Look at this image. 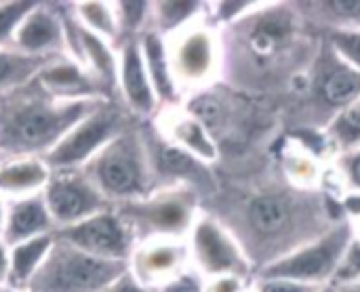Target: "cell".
<instances>
[{
	"mask_svg": "<svg viewBox=\"0 0 360 292\" xmlns=\"http://www.w3.org/2000/svg\"><path fill=\"white\" fill-rule=\"evenodd\" d=\"M150 166H156L160 175L167 177H190L200 171L196 160L181 147L175 145H160L156 152H148Z\"/></svg>",
	"mask_w": 360,
	"mask_h": 292,
	"instance_id": "22",
	"label": "cell"
},
{
	"mask_svg": "<svg viewBox=\"0 0 360 292\" xmlns=\"http://www.w3.org/2000/svg\"><path fill=\"white\" fill-rule=\"evenodd\" d=\"M335 46L352 61L360 65V34H352V32H342L333 36Z\"/></svg>",
	"mask_w": 360,
	"mask_h": 292,
	"instance_id": "29",
	"label": "cell"
},
{
	"mask_svg": "<svg viewBox=\"0 0 360 292\" xmlns=\"http://www.w3.org/2000/svg\"><path fill=\"white\" fill-rule=\"evenodd\" d=\"M352 175H354V181L360 185V156L354 160V164H352Z\"/></svg>",
	"mask_w": 360,
	"mask_h": 292,
	"instance_id": "37",
	"label": "cell"
},
{
	"mask_svg": "<svg viewBox=\"0 0 360 292\" xmlns=\"http://www.w3.org/2000/svg\"><path fill=\"white\" fill-rule=\"evenodd\" d=\"M342 137L344 139H359L360 137V105L348 109L342 118Z\"/></svg>",
	"mask_w": 360,
	"mask_h": 292,
	"instance_id": "31",
	"label": "cell"
},
{
	"mask_svg": "<svg viewBox=\"0 0 360 292\" xmlns=\"http://www.w3.org/2000/svg\"><path fill=\"white\" fill-rule=\"evenodd\" d=\"M65 40V25L55 11L40 8V4H36L19 23L11 48L21 55L51 57L63 48Z\"/></svg>",
	"mask_w": 360,
	"mask_h": 292,
	"instance_id": "10",
	"label": "cell"
},
{
	"mask_svg": "<svg viewBox=\"0 0 360 292\" xmlns=\"http://www.w3.org/2000/svg\"><path fill=\"white\" fill-rule=\"evenodd\" d=\"M120 124H122L120 109L103 101L84 120H80L46 156H42V162L49 166L51 173L82 168L114 137H118L124 131L120 128Z\"/></svg>",
	"mask_w": 360,
	"mask_h": 292,
	"instance_id": "4",
	"label": "cell"
},
{
	"mask_svg": "<svg viewBox=\"0 0 360 292\" xmlns=\"http://www.w3.org/2000/svg\"><path fill=\"white\" fill-rule=\"evenodd\" d=\"M42 196L53 225H57L59 230L105 213L112 206L91 183L82 168L51 173Z\"/></svg>",
	"mask_w": 360,
	"mask_h": 292,
	"instance_id": "5",
	"label": "cell"
},
{
	"mask_svg": "<svg viewBox=\"0 0 360 292\" xmlns=\"http://www.w3.org/2000/svg\"><path fill=\"white\" fill-rule=\"evenodd\" d=\"M116 213L129 225L137 244L146 240L177 236L186 230L190 219L186 196L173 192H160L135 202L118 204Z\"/></svg>",
	"mask_w": 360,
	"mask_h": 292,
	"instance_id": "6",
	"label": "cell"
},
{
	"mask_svg": "<svg viewBox=\"0 0 360 292\" xmlns=\"http://www.w3.org/2000/svg\"><path fill=\"white\" fill-rule=\"evenodd\" d=\"M108 292H148V288H143V286L127 272V274H124V276H122V278H120V280H118Z\"/></svg>",
	"mask_w": 360,
	"mask_h": 292,
	"instance_id": "33",
	"label": "cell"
},
{
	"mask_svg": "<svg viewBox=\"0 0 360 292\" xmlns=\"http://www.w3.org/2000/svg\"><path fill=\"white\" fill-rule=\"evenodd\" d=\"M53 234V219L46 211L44 196L34 194L17 198L6 208V223L2 232V242L6 248H13L25 240Z\"/></svg>",
	"mask_w": 360,
	"mask_h": 292,
	"instance_id": "12",
	"label": "cell"
},
{
	"mask_svg": "<svg viewBox=\"0 0 360 292\" xmlns=\"http://www.w3.org/2000/svg\"><path fill=\"white\" fill-rule=\"evenodd\" d=\"M38 2H4L0 4V44L13 40L19 23Z\"/></svg>",
	"mask_w": 360,
	"mask_h": 292,
	"instance_id": "27",
	"label": "cell"
},
{
	"mask_svg": "<svg viewBox=\"0 0 360 292\" xmlns=\"http://www.w3.org/2000/svg\"><path fill=\"white\" fill-rule=\"evenodd\" d=\"M348 242V230H338L323 238L319 244L304 248L295 253L293 257L272 265L266 270V278L270 280H323L329 276L335 265L340 263V257Z\"/></svg>",
	"mask_w": 360,
	"mask_h": 292,
	"instance_id": "8",
	"label": "cell"
},
{
	"mask_svg": "<svg viewBox=\"0 0 360 292\" xmlns=\"http://www.w3.org/2000/svg\"><path fill=\"white\" fill-rule=\"evenodd\" d=\"M156 19L160 23V29H175L177 25H181L194 11H196V2H158L156 4Z\"/></svg>",
	"mask_w": 360,
	"mask_h": 292,
	"instance_id": "28",
	"label": "cell"
},
{
	"mask_svg": "<svg viewBox=\"0 0 360 292\" xmlns=\"http://www.w3.org/2000/svg\"><path fill=\"white\" fill-rule=\"evenodd\" d=\"M34 80L44 93H49L55 99L78 101V99H95L99 95L97 93L99 88L95 86L93 78L70 61L46 63Z\"/></svg>",
	"mask_w": 360,
	"mask_h": 292,
	"instance_id": "13",
	"label": "cell"
},
{
	"mask_svg": "<svg viewBox=\"0 0 360 292\" xmlns=\"http://www.w3.org/2000/svg\"><path fill=\"white\" fill-rule=\"evenodd\" d=\"M82 171L110 204L118 206L148 196L152 166L143 139L135 131L124 128Z\"/></svg>",
	"mask_w": 360,
	"mask_h": 292,
	"instance_id": "2",
	"label": "cell"
},
{
	"mask_svg": "<svg viewBox=\"0 0 360 292\" xmlns=\"http://www.w3.org/2000/svg\"><path fill=\"white\" fill-rule=\"evenodd\" d=\"M49 179L51 171L42 162V158H21L4 162L0 166V196H13L17 200L40 194V190L46 187Z\"/></svg>",
	"mask_w": 360,
	"mask_h": 292,
	"instance_id": "16",
	"label": "cell"
},
{
	"mask_svg": "<svg viewBox=\"0 0 360 292\" xmlns=\"http://www.w3.org/2000/svg\"><path fill=\"white\" fill-rule=\"evenodd\" d=\"M6 276H8V248L0 240V286L6 282Z\"/></svg>",
	"mask_w": 360,
	"mask_h": 292,
	"instance_id": "34",
	"label": "cell"
},
{
	"mask_svg": "<svg viewBox=\"0 0 360 292\" xmlns=\"http://www.w3.org/2000/svg\"><path fill=\"white\" fill-rule=\"evenodd\" d=\"M53 236L91 257L108 261L129 263L135 251V236L116 211H105L76 225L61 227Z\"/></svg>",
	"mask_w": 360,
	"mask_h": 292,
	"instance_id": "7",
	"label": "cell"
},
{
	"mask_svg": "<svg viewBox=\"0 0 360 292\" xmlns=\"http://www.w3.org/2000/svg\"><path fill=\"white\" fill-rule=\"evenodd\" d=\"M65 36L76 46V55L93 67V72L97 74L99 86L105 91H114L118 84V59L110 51L108 42L80 23L74 25L72 34H68L65 29Z\"/></svg>",
	"mask_w": 360,
	"mask_h": 292,
	"instance_id": "14",
	"label": "cell"
},
{
	"mask_svg": "<svg viewBox=\"0 0 360 292\" xmlns=\"http://www.w3.org/2000/svg\"><path fill=\"white\" fill-rule=\"evenodd\" d=\"M184 261V248L169 242V238H156L139 242L129 259V274L143 286H165L171 282Z\"/></svg>",
	"mask_w": 360,
	"mask_h": 292,
	"instance_id": "9",
	"label": "cell"
},
{
	"mask_svg": "<svg viewBox=\"0 0 360 292\" xmlns=\"http://www.w3.org/2000/svg\"><path fill=\"white\" fill-rule=\"evenodd\" d=\"M141 55L152 82L154 95L162 101H175V78L171 72L167 46L158 32H146L141 40Z\"/></svg>",
	"mask_w": 360,
	"mask_h": 292,
	"instance_id": "18",
	"label": "cell"
},
{
	"mask_svg": "<svg viewBox=\"0 0 360 292\" xmlns=\"http://www.w3.org/2000/svg\"><path fill=\"white\" fill-rule=\"evenodd\" d=\"M78 17H80L78 23L84 25L86 29H91L93 34H97L99 38H103V40L120 38L116 17H114V8H110V4H105V2H82V4H78Z\"/></svg>",
	"mask_w": 360,
	"mask_h": 292,
	"instance_id": "23",
	"label": "cell"
},
{
	"mask_svg": "<svg viewBox=\"0 0 360 292\" xmlns=\"http://www.w3.org/2000/svg\"><path fill=\"white\" fill-rule=\"evenodd\" d=\"M350 265L356 270V274H360V246H356L354 253L350 255Z\"/></svg>",
	"mask_w": 360,
	"mask_h": 292,
	"instance_id": "36",
	"label": "cell"
},
{
	"mask_svg": "<svg viewBox=\"0 0 360 292\" xmlns=\"http://www.w3.org/2000/svg\"><path fill=\"white\" fill-rule=\"evenodd\" d=\"M55 242L53 234H44L32 240H25L13 248H8V276L6 288L13 292H27V286L42 265L44 257L49 255Z\"/></svg>",
	"mask_w": 360,
	"mask_h": 292,
	"instance_id": "17",
	"label": "cell"
},
{
	"mask_svg": "<svg viewBox=\"0 0 360 292\" xmlns=\"http://www.w3.org/2000/svg\"><path fill=\"white\" fill-rule=\"evenodd\" d=\"M194 253L200 267L209 274L232 272L238 265V255L224 232L211 223L200 221L194 230Z\"/></svg>",
	"mask_w": 360,
	"mask_h": 292,
	"instance_id": "15",
	"label": "cell"
},
{
	"mask_svg": "<svg viewBox=\"0 0 360 292\" xmlns=\"http://www.w3.org/2000/svg\"><path fill=\"white\" fill-rule=\"evenodd\" d=\"M175 69L184 80H200L211 67V40L202 32L188 34L175 51Z\"/></svg>",
	"mask_w": 360,
	"mask_h": 292,
	"instance_id": "20",
	"label": "cell"
},
{
	"mask_svg": "<svg viewBox=\"0 0 360 292\" xmlns=\"http://www.w3.org/2000/svg\"><path fill=\"white\" fill-rule=\"evenodd\" d=\"M342 292H360V284H350V286H344Z\"/></svg>",
	"mask_w": 360,
	"mask_h": 292,
	"instance_id": "38",
	"label": "cell"
},
{
	"mask_svg": "<svg viewBox=\"0 0 360 292\" xmlns=\"http://www.w3.org/2000/svg\"><path fill=\"white\" fill-rule=\"evenodd\" d=\"M0 292H13V291H8V288H4V286H0Z\"/></svg>",
	"mask_w": 360,
	"mask_h": 292,
	"instance_id": "39",
	"label": "cell"
},
{
	"mask_svg": "<svg viewBox=\"0 0 360 292\" xmlns=\"http://www.w3.org/2000/svg\"><path fill=\"white\" fill-rule=\"evenodd\" d=\"M127 272V261L97 259L55 238L27 292H108Z\"/></svg>",
	"mask_w": 360,
	"mask_h": 292,
	"instance_id": "3",
	"label": "cell"
},
{
	"mask_svg": "<svg viewBox=\"0 0 360 292\" xmlns=\"http://www.w3.org/2000/svg\"><path fill=\"white\" fill-rule=\"evenodd\" d=\"M323 292H333V291H323Z\"/></svg>",
	"mask_w": 360,
	"mask_h": 292,
	"instance_id": "40",
	"label": "cell"
},
{
	"mask_svg": "<svg viewBox=\"0 0 360 292\" xmlns=\"http://www.w3.org/2000/svg\"><path fill=\"white\" fill-rule=\"evenodd\" d=\"M160 292H202V288L196 278L181 274V276L173 278L171 282H167L165 286H160Z\"/></svg>",
	"mask_w": 360,
	"mask_h": 292,
	"instance_id": "30",
	"label": "cell"
},
{
	"mask_svg": "<svg viewBox=\"0 0 360 292\" xmlns=\"http://www.w3.org/2000/svg\"><path fill=\"white\" fill-rule=\"evenodd\" d=\"M262 292H312L308 286L300 284V282H291V280H268Z\"/></svg>",
	"mask_w": 360,
	"mask_h": 292,
	"instance_id": "32",
	"label": "cell"
},
{
	"mask_svg": "<svg viewBox=\"0 0 360 292\" xmlns=\"http://www.w3.org/2000/svg\"><path fill=\"white\" fill-rule=\"evenodd\" d=\"M4 223H6V206H4V198L0 196V238L4 232Z\"/></svg>",
	"mask_w": 360,
	"mask_h": 292,
	"instance_id": "35",
	"label": "cell"
},
{
	"mask_svg": "<svg viewBox=\"0 0 360 292\" xmlns=\"http://www.w3.org/2000/svg\"><path fill=\"white\" fill-rule=\"evenodd\" d=\"M51 57H34L21 55L13 48H0V97L30 84L40 69L53 61Z\"/></svg>",
	"mask_w": 360,
	"mask_h": 292,
	"instance_id": "19",
	"label": "cell"
},
{
	"mask_svg": "<svg viewBox=\"0 0 360 292\" xmlns=\"http://www.w3.org/2000/svg\"><path fill=\"white\" fill-rule=\"evenodd\" d=\"M171 135H173V139L177 143L190 147L194 154H198L202 158H209L211 160L215 156V150H213L211 141L207 139L200 122H196V120H177L173 124V133Z\"/></svg>",
	"mask_w": 360,
	"mask_h": 292,
	"instance_id": "25",
	"label": "cell"
},
{
	"mask_svg": "<svg viewBox=\"0 0 360 292\" xmlns=\"http://www.w3.org/2000/svg\"><path fill=\"white\" fill-rule=\"evenodd\" d=\"M103 99L65 101L44 93L36 80L0 97V156L11 160L46 156Z\"/></svg>",
	"mask_w": 360,
	"mask_h": 292,
	"instance_id": "1",
	"label": "cell"
},
{
	"mask_svg": "<svg viewBox=\"0 0 360 292\" xmlns=\"http://www.w3.org/2000/svg\"><path fill=\"white\" fill-rule=\"evenodd\" d=\"M359 91L360 76L356 72H350V69H338V72H333L325 80V84H323V95L333 105H342V103L354 99Z\"/></svg>",
	"mask_w": 360,
	"mask_h": 292,
	"instance_id": "24",
	"label": "cell"
},
{
	"mask_svg": "<svg viewBox=\"0 0 360 292\" xmlns=\"http://www.w3.org/2000/svg\"><path fill=\"white\" fill-rule=\"evenodd\" d=\"M249 225L259 236L281 234L291 219V208L281 196H257L247 208Z\"/></svg>",
	"mask_w": 360,
	"mask_h": 292,
	"instance_id": "21",
	"label": "cell"
},
{
	"mask_svg": "<svg viewBox=\"0 0 360 292\" xmlns=\"http://www.w3.org/2000/svg\"><path fill=\"white\" fill-rule=\"evenodd\" d=\"M114 17L118 25V36L120 38H133L135 32L143 25L148 13L152 11L150 2H118L114 4Z\"/></svg>",
	"mask_w": 360,
	"mask_h": 292,
	"instance_id": "26",
	"label": "cell"
},
{
	"mask_svg": "<svg viewBox=\"0 0 360 292\" xmlns=\"http://www.w3.org/2000/svg\"><path fill=\"white\" fill-rule=\"evenodd\" d=\"M118 80L122 97L131 112L139 116H150L156 109V95L148 78V69L141 55V44L135 38L122 40L120 61H118Z\"/></svg>",
	"mask_w": 360,
	"mask_h": 292,
	"instance_id": "11",
	"label": "cell"
}]
</instances>
